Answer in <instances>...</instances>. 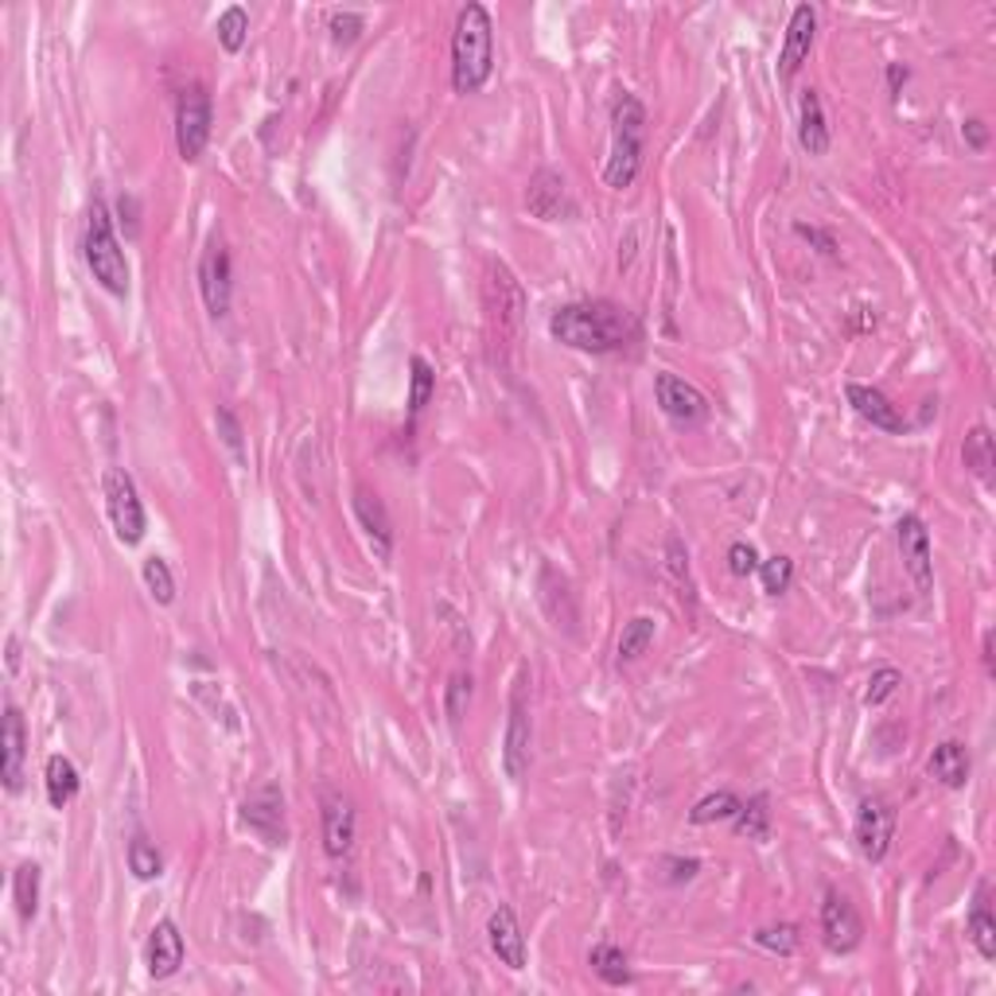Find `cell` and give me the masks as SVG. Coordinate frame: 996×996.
<instances>
[{"mask_svg":"<svg viewBox=\"0 0 996 996\" xmlns=\"http://www.w3.org/2000/svg\"><path fill=\"white\" fill-rule=\"evenodd\" d=\"M638 320L615 300H580V304H565L549 315V335L557 343L573 346V351L588 354H615L638 343Z\"/></svg>","mask_w":996,"mask_h":996,"instance_id":"obj_1","label":"cell"},{"mask_svg":"<svg viewBox=\"0 0 996 996\" xmlns=\"http://www.w3.org/2000/svg\"><path fill=\"white\" fill-rule=\"evenodd\" d=\"M495 67V28L484 4H463L452 31V86L456 94H476Z\"/></svg>","mask_w":996,"mask_h":996,"instance_id":"obj_2","label":"cell"},{"mask_svg":"<svg viewBox=\"0 0 996 996\" xmlns=\"http://www.w3.org/2000/svg\"><path fill=\"white\" fill-rule=\"evenodd\" d=\"M643 140H646V106L635 94L623 90L612 101V156H607L604 184L615 192H627L643 168Z\"/></svg>","mask_w":996,"mask_h":996,"instance_id":"obj_3","label":"cell"},{"mask_svg":"<svg viewBox=\"0 0 996 996\" xmlns=\"http://www.w3.org/2000/svg\"><path fill=\"white\" fill-rule=\"evenodd\" d=\"M82 253H86V265H90L94 281H98L101 289L114 292V296H129V261H125L121 246H117L114 218H109V211L101 199H94V207H90Z\"/></svg>","mask_w":996,"mask_h":996,"instance_id":"obj_4","label":"cell"},{"mask_svg":"<svg viewBox=\"0 0 996 996\" xmlns=\"http://www.w3.org/2000/svg\"><path fill=\"white\" fill-rule=\"evenodd\" d=\"M487 320H491V335L498 339V346H514L518 343L521 320H526V292H521L518 276L502 265V261H491L487 265Z\"/></svg>","mask_w":996,"mask_h":996,"instance_id":"obj_5","label":"cell"},{"mask_svg":"<svg viewBox=\"0 0 996 996\" xmlns=\"http://www.w3.org/2000/svg\"><path fill=\"white\" fill-rule=\"evenodd\" d=\"M101 491H106V510L109 521H114V534L121 537L125 545H140L145 541V502L137 495V484L125 468H109L106 479H101Z\"/></svg>","mask_w":996,"mask_h":996,"instance_id":"obj_6","label":"cell"},{"mask_svg":"<svg viewBox=\"0 0 996 996\" xmlns=\"http://www.w3.org/2000/svg\"><path fill=\"white\" fill-rule=\"evenodd\" d=\"M529 759H534V724H529V705H526V670L518 674L510 693V721H506V740H502V766L506 779L521 782L529 774Z\"/></svg>","mask_w":996,"mask_h":996,"instance_id":"obj_7","label":"cell"},{"mask_svg":"<svg viewBox=\"0 0 996 996\" xmlns=\"http://www.w3.org/2000/svg\"><path fill=\"white\" fill-rule=\"evenodd\" d=\"M211 140V94L203 86H187L176 106V148L187 164L203 156Z\"/></svg>","mask_w":996,"mask_h":996,"instance_id":"obj_8","label":"cell"},{"mask_svg":"<svg viewBox=\"0 0 996 996\" xmlns=\"http://www.w3.org/2000/svg\"><path fill=\"white\" fill-rule=\"evenodd\" d=\"M654 398H658L662 413H666L677 429H697V424L709 417L705 393H701L693 382H685V378L670 374V370H662V374L654 378Z\"/></svg>","mask_w":996,"mask_h":996,"instance_id":"obj_9","label":"cell"},{"mask_svg":"<svg viewBox=\"0 0 996 996\" xmlns=\"http://www.w3.org/2000/svg\"><path fill=\"white\" fill-rule=\"evenodd\" d=\"M199 292H203V304L215 320H223L231 312V292H234V265H231V250L226 242L211 238L207 250L199 257Z\"/></svg>","mask_w":996,"mask_h":996,"instance_id":"obj_10","label":"cell"},{"mask_svg":"<svg viewBox=\"0 0 996 996\" xmlns=\"http://www.w3.org/2000/svg\"><path fill=\"white\" fill-rule=\"evenodd\" d=\"M857 849L865 860H872V865H880L883 857H888L891 841H896V810H891V802H883V798H865L857 810Z\"/></svg>","mask_w":996,"mask_h":996,"instance_id":"obj_11","label":"cell"},{"mask_svg":"<svg viewBox=\"0 0 996 996\" xmlns=\"http://www.w3.org/2000/svg\"><path fill=\"white\" fill-rule=\"evenodd\" d=\"M242 821H246L250 833H257L265 844L281 849L289 841V826H284V794L276 782H265L242 802Z\"/></svg>","mask_w":996,"mask_h":996,"instance_id":"obj_12","label":"cell"},{"mask_svg":"<svg viewBox=\"0 0 996 996\" xmlns=\"http://www.w3.org/2000/svg\"><path fill=\"white\" fill-rule=\"evenodd\" d=\"M896 537H899V553H904V568L915 580L919 596H930L935 588V557H930V534L922 526L919 514H904L896 521Z\"/></svg>","mask_w":996,"mask_h":996,"instance_id":"obj_13","label":"cell"},{"mask_svg":"<svg viewBox=\"0 0 996 996\" xmlns=\"http://www.w3.org/2000/svg\"><path fill=\"white\" fill-rule=\"evenodd\" d=\"M526 211L534 218H541V223H565V218H573L576 203H573V195H568L565 176L553 168L534 172V179H529V187H526Z\"/></svg>","mask_w":996,"mask_h":996,"instance_id":"obj_14","label":"cell"},{"mask_svg":"<svg viewBox=\"0 0 996 996\" xmlns=\"http://www.w3.org/2000/svg\"><path fill=\"white\" fill-rule=\"evenodd\" d=\"M860 915L857 907L849 904V896L841 891H826V904H821V938L833 954H852L860 946Z\"/></svg>","mask_w":996,"mask_h":996,"instance_id":"obj_15","label":"cell"},{"mask_svg":"<svg viewBox=\"0 0 996 996\" xmlns=\"http://www.w3.org/2000/svg\"><path fill=\"white\" fill-rule=\"evenodd\" d=\"M320 805H323V852L328 857H346L354 844V829H359V821H354V805L346 794H339V790H323L320 794Z\"/></svg>","mask_w":996,"mask_h":996,"instance_id":"obj_16","label":"cell"},{"mask_svg":"<svg viewBox=\"0 0 996 996\" xmlns=\"http://www.w3.org/2000/svg\"><path fill=\"white\" fill-rule=\"evenodd\" d=\"M813 31H818V12H813V4H798L787 23V39H782L779 78H794L798 70H802V62L810 59Z\"/></svg>","mask_w":996,"mask_h":996,"instance_id":"obj_17","label":"cell"},{"mask_svg":"<svg viewBox=\"0 0 996 996\" xmlns=\"http://www.w3.org/2000/svg\"><path fill=\"white\" fill-rule=\"evenodd\" d=\"M537 596H541V607L553 619V627H565L568 635H576V623H580L576 596H573V588H568V580L553 565H545L541 576H537Z\"/></svg>","mask_w":996,"mask_h":996,"instance_id":"obj_18","label":"cell"},{"mask_svg":"<svg viewBox=\"0 0 996 996\" xmlns=\"http://www.w3.org/2000/svg\"><path fill=\"white\" fill-rule=\"evenodd\" d=\"M351 506H354V518L362 521V529H367L370 541H374L378 557H390V549H393V521H390V510H385L382 495H378L374 487L359 484V487H354Z\"/></svg>","mask_w":996,"mask_h":996,"instance_id":"obj_19","label":"cell"},{"mask_svg":"<svg viewBox=\"0 0 996 996\" xmlns=\"http://www.w3.org/2000/svg\"><path fill=\"white\" fill-rule=\"evenodd\" d=\"M487 943H491L495 958L506 969H526V938H521L518 915L510 907H495L487 919Z\"/></svg>","mask_w":996,"mask_h":996,"instance_id":"obj_20","label":"cell"},{"mask_svg":"<svg viewBox=\"0 0 996 996\" xmlns=\"http://www.w3.org/2000/svg\"><path fill=\"white\" fill-rule=\"evenodd\" d=\"M148 977L153 982H164V977H172L179 966H184V935H179V927L172 919H160L153 927V935H148Z\"/></svg>","mask_w":996,"mask_h":996,"instance_id":"obj_21","label":"cell"},{"mask_svg":"<svg viewBox=\"0 0 996 996\" xmlns=\"http://www.w3.org/2000/svg\"><path fill=\"white\" fill-rule=\"evenodd\" d=\"M844 398H849V406L857 409V413L865 417V421H872V429H883V432H907L904 413H899V409L888 401V393L876 390V385L849 382V385H844Z\"/></svg>","mask_w":996,"mask_h":996,"instance_id":"obj_22","label":"cell"},{"mask_svg":"<svg viewBox=\"0 0 996 996\" xmlns=\"http://www.w3.org/2000/svg\"><path fill=\"white\" fill-rule=\"evenodd\" d=\"M798 145L810 156L829 153V125L818 90H802V98H798Z\"/></svg>","mask_w":996,"mask_h":996,"instance_id":"obj_23","label":"cell"},{"mask_svg":"<svg viewBox=\"0 0 996 996\" xmlns=\"http://www.w3.org/2000/svg\"><path fill=\"white\" fill-rule=\"evenodd\" d=\"M23 751H28V732H23V716L16 705H4V759H0V779L4 790H20L23 779Z\"/></svg>","mask_w":996,"mask_h":996,"instance_id":"obj_24","label":"cell"},{"mask_svg":"<svg viewBox=\"0 0 996 996\" xmlns=\"http://www.w3.org/2000/svg\"><path fill=\"white\" fill-rule=\"evenodd\" d=\"M927 771H930V779H938L943 787H950V790L966 787V779H969V748L961 744V740H943V744L930 751Z\"/></svg>","mask_w":996,"mask_h":996,"instance_id":"obj_25","label":"cell"},{"mask_svg":"<svg viewBox=\"0 0 996 996\" xmlns=\"http://www.w3.org/2000/svg\"><path fill=\"white\" fill-rule=\"evenodd\" d=\"M43 787H47V802H51L55 810H67V805L78 798V787H82L78 766L70 763L67 755H51L43 766Z\"/></svg>","mask_w":996,"mask_h":996,"instance_id":"obj_26","label":"cell"},{"mask_svg":"<svg viewBox=\"0 0 996 996\" xmlns=\"http://www.w3.org/2000/svg\"><path fill=\"white\" fill-rule=\"evenodd\" d=\"M966 930H969V938H974L977 954H982L985 961H993L996 958V922H993V911H989V883L977 888V899H974V911H969Z\"/></svg>","mask_w":996,"mask_h":996,"instance_id":"obj_27","label":"cell"},{"mask_svg":"<svg viewBox=\"0 0 996 996\" xmlns=\"http://www.w3.org/2000/svg\"><path fill=\"white\" fill-rule=\"evenodd\" d=\"M961 460H966V468L974 471L982 484H989L993 479V468H996V445H993V432L985 429V424H977V429H969L966 445H961Z\"/></svg>","mask_w":996,"mask_h":996,"instance_id":"obj_28","label":"cell"},{"mask_svg":"<svg viewBox=\"0 0 996 996\" xmlns=\"http://www.w3.org/2000/svg\"><path fill=\"white\" fill-rule=\"evenodd\" d=\"M588 966L596 969L599 982L615 985V989H619V985L635 982V977H631V969H627V954H623L619 946H612V943H599L596 950L588 954Z\"/></svg>","mask_w":996,"mask_h":996,"instance_id":"obj_29","label":"cell"},{"mask_svg":"<svg viewBox=\"0 0 996 996\" xmlns=\"http://www.w3.org/2000/svg\"><path fill=\"white\" fill-rule=\"evenodd\" d=\"M654 631H658V623H654L651 615H635V619H631V623H623L619 646H615V658H619V666L635 662L638 654H643L646 646L654 643Z\"/></svg>","mask_w":996,"mask_h":996,"instance_id":"obj_30","label":"cell"},{"mask_svg":"<svg viewBox=\"0 0 996 996\" xmlns=\"http://www.w3.org/2000/svg\"><path fill=\"white\" fill-rule=\"evenodd\" d=\"M39 880H43V876H39V865H31V860H23L12 876V899H16V911H20L23 922H31L39 911Z\"/></svg>","mask_w":996,"mask_h":996,"instance_id":"obj_31","label":"cell"},{"mask_svg":"<svg viewBox=\"0 0 996 996\" xmlns=\"http://www.w3.org/2000/svg\"><path fill=\"white\" fill-rule=\"evenodd\" d=\"M732 826H736V833L751 837V841H766V837H771V810H766V794H755V798H748V802H740Z\"/></svg>","mask_w":996,"mask_h":996,"instance_id":"obj_32","label":"cell"},{"mask_svg":"<svg viewBox=\"0 0 996 996\" xmlns=\"http://www.w3.org/2000/svg\"><path fill=\"white\" fill-rule=\"evenodd\" d=\"M125 857H129V872L137 876V880H160V876H164L160 849H156V841H148L145 833L133 837L129 852H125Z\"/></svg>","mask_w":996,"mask_h":996,"instance_id":"obj_33","label":"cell"},{"mask_svg":"<svg viewBox=\"0 0 996 996\" xmlns=\"http://www.w3.org/2000/svg\"><path fill=\"white\" fill-rule=\"evenodd\" d=\"M740 810V798L732 794V790H716V794L701 798L697 805L690 810V821L693 826H713V821H732Z\"/></svg>","mask_w":996,"mask_h":996,"instance_id":"obj_34","label":"cell"},{"mask_svg":"<svg viewBox=\"0 0 996 996\" xmlns=\"http://www.w3.org/2000/svg\"><path fill=\"white\" fill-rule=\"evenodd\" d=\"M409 370H413V374H409V417H421L424 406L432 401V393H437V374H432V367L421 359V354L409 362Z\"/></svg>","mask_w":996,"mask_h":996,"instance_id":"obj_35","label":"cell"},{"mask_svg":"<svg viewBox=\"0 0 996 996\" xmlns=\"http://www.w3.org/2000/svg\"><path fill=\"white\" fill-rule=\"evenodd\" d=\"M140 576H145L148 596H153L160 607H168L172 599H176V576H172V568L164 557H148L145 568H140Z\"/></svg>","mask_w":996,"mask_h":996,"instance_id":"obj_36","label":"cell"},{"mask_svg":"<svg viewBox=\"0 0 996 996\" xmlns=\"http://www.w3.org/2000/svg\"><path fill=\"white\" fill-rule=\"evenodd\" d=\"M215 28H218V43H223L231 55H238L242 47H246V36H250V16H246V8L231 4L223 16H218Z\"/></svg>","mask_w":996,"mask_h":996,"instance_id":"obj_37","label":"cell"},{"mask_svg":"<svg viewBox=\"0 0 996 996\" xmlns=\"http://www.w3.org/2000/svg\"><path fill=\"white\" fill-rule=\"evenodd\" d=\"M751 938H755V946L779 954V958H790V954L798 950V943H802V938H798V927H790V922H779V927H759Z\"/></svg>","mask_w":996,"mask_h":996,"instance_id":"obj_38","label":"cell"},{"mask_svg":"<svg viewBox=\"0 0 996 996\" xmlns=\"http://www.w3.org/2000/svg\"><path fill=\"white\" fill-rule=\"evenodd\" d=\"M468 705H471V674H452L448 677V690H445V713L452 724H460L463 716H468Z\"/></svg>","mask_w":996,"mask_h":996,"instance_id":"obj_39","label":"cell"},{"mask_svg":"<svg viewBox=\"0 0 996 996\" xmlns=\"http://www.w3.org/2000/svg\"><path fill=\"white\" fill-rule=\"evenodd\" d=\"M759 576H763V592L771 596H782L794 580V560L790 557H771V560H759Z\"/></svg>","mask_w":996,"mask_h":996,"instance_id":"obj_40","label":"cell"},{"mask_svg":"<svg viewBox=\"0 0 996 996\" xmlns=\"http://www.w3.org/2000/svg\"><path fill=\"white\" fill-rule=\"evenodd\" d=\"M899 685H904V674H899V670H891V666H883V670H876L872 677H868V690H865V705L868 709H876V705H883V701L891 697V693L899 690Z\"/></svg>","mask_w":996,"mask_h":996,"instance_id":"obj_41","label":"cell"},{"mask_svg":"<svg viewBox=\"0 0 996 996\" xmlns=\"http://www.w3.org/2000/svg\"><path fill=\"white\" fill-rule=\"evenodd\" d=\"M328 28H331V39H335L339 47H351L354 39L362 36V16L359 12H335Z\"/></svg>","mask_w":996,"mask_h":996,"instance_id":"obj_42","label":"cell"},{"mask_svg":"<svg viewBox=\"0 0 996 996\" xmlns=\"http://www.w3.org/2000/svg\"><path fill=\"white\" fill-rule=\"evenodd\" d=\"M729 573L740 576V580H744V576H751V573H759L755 545H751V541H736V545H732V549H729Z\"/></svg>","mask_w":996,"mask_h":996,"instance_id":"obj_43","label":"cell"},{"mask_svg":"<svg viewBox=\"0 0 996 996\" xmlns=\"http://www.w3.org/2000/svg\"><path fill=\"white\" fill-rule=\"evenodd\" d=\"M215 424H218V437L226 440V448H231V452L242 460V424H238V417H234L231 409L223 406V409H218V413H215Z\"/></svg>","mask_w":996,"mask_h":996,"instance_id":"obj_44","label":"cell"},{"mask_svg":"<svg viewBox=\"0 0 996 996\" xmlns=\"http://www.w3.org/2000/svg\"><path fill=\"white\" fill-rule=\"evenodd\" d=\"M794 234L798 238H805L810 246H818L821 257H837V238L829 231H818V226H805V223H794Z\"/></svg>","mask_w":996,"mask_h":996,"instance_id":"obj_45","label":"cell"},{"mask_svg":"<svg viewBox=\"0 0 996 996\" xmlns=\"http://www.w3.org/2000/svg\"><path fill=\"white\" fill-rule=\"evenodd\" d=\"M662 868H666V880H670V883H685V880H693V876L701 872V860H677V857H666V860H662Z\"/></svg>","mask_w":996,"mask_h":996,"instance_id":"obj_46","label":"cell"},{"mask_svg":"<svg viewBox=\"0 0 996 996\" xmlns=\"http://www.w3.org/2000/svg\"><path fill=\"white\" fill-rule=\"evenodd\" d=\"M117 215H121L125 234H129V238H137V234H140V218H137V199H133V195H121V199H117Z\"/></svg>","mask_w":996,"mask_h":996,"instance_id":"obj_47","label":"cell"},{"mask_svg":"<svg viewBox=\"0 0 996 996\" xmlns=\"http://www.w3.org/2000/svg\"><path fill=\"white\" fill-rule=\"evenodd\" d=\"M966 140L974 153H982L985 145H989V129H985V121H977V117H969L966 121Z\"/></svg>","mask_w":996,"mask_h":996,"instance_id":"obj_48","label":"cell"},{"mask_svg":"<svg viewBox=\"0 0 996 996\" xmlns=\"http://www.w3.org/2000/svg\"><path fill=\"white\" fill-rule=\"evenodd\" d=\"M907 82V67L904 62H891L888 67V86H891V94H899V86Z\"/></svg>","mask_w":996,"mask_h":996,"instance_id":"obj_49","label":"cell"},{"mask_svg":"<svg viewBox=\"0 0 996 996\" xmlns=\"http://www.w3.org/2000/svg\"><path fill=\"white\" fill-rule=\"evenodd\" d=\"M16 666H20V643L8 638V670H16Z\"/></svg>","mask_w":996,"mask_h":996,"instance_id":"obj_50","label":"cell"},{"mask_svg":"<svg viewBox=\"0 0 996 996\" xmlns=\"http://www.w3.org/2000/svg\"><path fill=\"white\" fill-rule=\"evenodd\" d=\"M985 666H989V674H993V635H985Z\"/></svg>","mask_w":996,"mask_h":996,"instance_id":"obj_51","label":"cell"}]
</instances>
